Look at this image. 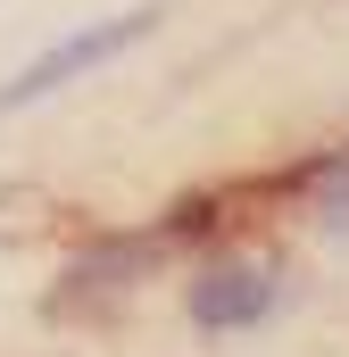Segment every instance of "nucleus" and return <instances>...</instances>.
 I'll use <instances>...</instances> for the list:
<instances>
[{"mask_svg":"<svg viewBox=\"0 0 349 357\" xmlns=\"http://www.w3.org/2000/svg\"><path fill=\"white\" fill-rule=\"evenodd\" d=\"M158 25V8H125V17H108V25H84V33H67L59 50H42L34 67H17L8 84H0V116H17V108H34V100H50L59 84H75L91 67H108V59H125L142 33Z\"/></svg>","mask_w":349,"mask_h":357,"instance_id":"f257e3e1","label":"nucleus"},{"mask_svg":"<svg viewBox=\"0 0 349 357\" xmlns=\"http://www.w3.org/2000/svg\"><path fill=\"white\" fill-rule=\"evenodd\" d=\"M274 307V274L266 266H216L191 282V324L200 333H233V324H258Z\"/></svg>","mask_w":349,"mask_h":357,"instance_id":"f03ea898","label":"nucleus"},{"mask_svg":"<svg viewBox=\"0 0 349 357\" xmlns=\"http://www.w3.org/2000/svg\"><path fill=\"white\" fill-rule=\"evenodd\" d=\"M316 216H325L333 233H349V158H333V167H325V191H316Z\"/></svg>","mask_w":349,"mask_h":357,"instance_id":"7ed1b4c3","label":"nucleus"}]
</instances>
